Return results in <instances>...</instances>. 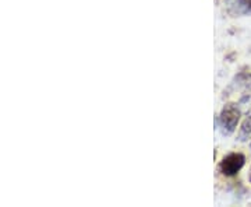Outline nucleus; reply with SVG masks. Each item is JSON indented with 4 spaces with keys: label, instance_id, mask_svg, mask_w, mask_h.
Listing matches in <instances>:
<instances>
[{
    "label": "nucleus",
    "instance_id": "nucleus-1",
    "mask_svg": "<svg viewBox=\"0 0 251 207\" xmlns=\"http://www.w3.org/2000/svg\"><path fill=\"white\" fill-rule=\"evenodd\" d=\"M239 120H240V109L234 104L226 105L219 115V123L224 127L225 133H233Z\"/></svg>",
    "mask_w": 251,
    "mask_h": 207
},
{
    "label": "nucleus",
    "instance_id": "nucleus-2",
    "mask_svg": "<svg viewBox=\"0 0 251 207\" xmlns=\"http://www.w3.org/2000/svg\"><path fill=\"white\" fill-rule=\"evenodd\" d=\"M244 161H246V158H244L243 154H229L221 161L219 168H221V172L224 175H226V177H233V175H236L237 172L242 170L243 165H244Z\"/></svg>",
    "mask_w": 251,
    "mask_h": 207
},
{
    "label": "nucleus",
    "instance_id": "nucleus-3",
    "mask_svg": "<svg viewBox=\"0 0 251 207\" xmlns=\"http://www.w3.org/2000/svg\"><path fill=\"white\" fill-rule=\"evenodd\" d=\"M230 6L237 14H251V0H230Z\"/></svg>",
    "mask_w": 251,
    "mask_h": 207
},
{
    "label": "nucleus",
    "instance_id": "nucleus-4",
    "mask_svg": "<svg viewBox=\"0 0 251 207\" xmlns=\"http://www.w3.org/2000/svg\"><path fill=\"white\" fill-rule=\"evenodd\" d=\"M251 135V111L247 114V117L243 122L242 129H240V140H246L249 139V136Z\"/></svg>",
    "mask_w": 251,
    "mask_h": 207
},
{
    "label": "nucleus",
    "instance_id": "nucleus-5",
    "mask_svg": "<svg viewBox=\"0 0 251 207\" xmlns=\"http://www.w3.org/2000/svg\"><path fill=\"white\" fill-rule=\"evenodd\" d=\"M250 182H251V177H250Z\"/></svg>",
    "mask_w": 251,
    "mask_h": 207
}]
</instances>
